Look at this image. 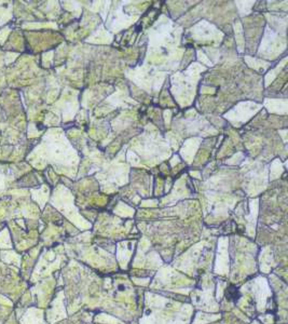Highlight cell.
Instances as JSON below:
<instances>
[{
  "instance_id": "cell-1",
  "label": "cell",
  "mask_w": 288,
  "mask_h": 324,
  "mask_svg": "<svg viewBox=\"0 0 288 324\" xmlns=\"http://www.w3.org/2000/svg\"><path fill=\"white\" fill-rule=\"evenodd\" d=\"M228 298L229 299H237V296H239V293H237V290L234 287V286H231L229 290H228Z\"/></svg>"
}]
</instances>
